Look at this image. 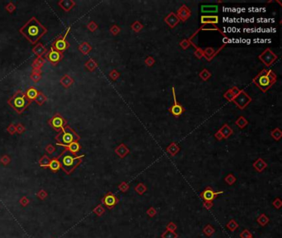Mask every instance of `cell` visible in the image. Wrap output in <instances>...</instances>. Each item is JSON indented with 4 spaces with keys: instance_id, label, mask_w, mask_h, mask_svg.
<instances>
[{
    "instance_id": "obj_23",
    "label": "cell",
    "mask_w": 282,
    "mask_h": 238,
    "mask_svg": "<svg viewBox=\"0 0 282 238\" xmlns=\"http://www.w3.org/2000/svg\"><path fill=\"white\" fill-rule=\"evenodd\" d=\"M203 232L206 236H211L213 235L214 232H215V230L213 228L212 226L210 225V224H207V225L205 226L203 229Z\"/></svg>"
},
{
    "instance_id": "obj_25",
    "label": "cell",
    "mask_w": 282,
    "mask_h": 238,
    "mask_svg": "<svg viewBox=\"0 0 282 238\" xmlns=\"http://www.w3.org/2000/svg\"><path fill=\"white\" fill-rule=\"evenodd\" d=\"M238 227H239V225L238 224V223L236 222L235 220L233 219L230 220L229 223H228V224H227V227H228L231 232H234L236 229L238 228Z\"/></svg>"
},
{
    "instance_id": "obj_34",
    "label": "cell",
    "mask_w": 282,
    "mask_h": 238,
    "mask_svg": "<svg viewBox=\"0 0 282 238\" xmlns=\"http://www.w3.org/2000/svg\"><path fill=\"white\" fill-rule=\"evenodd\" d=\"M47 195H48V194H47V192L45 191V190H43V189L40 190V191L37 194V196L40 199H41V200H44L45 198L47 197Z\"/></svg>"
},
{
    "instance_id": "obj_1",
    "label": "cell",
    "mask_w": 282,
    "mask_h": 238,
    "mask_svg": "<svg viewBox=\"0 0 282 238\" xmlns=\"http://www.w3.org/2000/svg\"><path fill=\"white\" fill-rule=\"evenodd\" d=\"M20 32L30 42L36 43L47 32V29L38 22L36 18H32L22 27V28L20 29Z\"/></svg>"
},
{
    "instance_id": "obj_16",
    "label": "cell",
    "mask_w": 282,
    "mask_h": 238,
    "mask_svg": "<svg viewBox=\"0 0 282 238\" xmlns=\"http://www.w3.org/2000/svg\"><path fill=\"white\" fill-rule=\"evenodd\" d=\"M33 50V52H34L35 54H37L39 57H41L42 55H44V54L46 53V51H47L46 48L43 47V45L42 44H38L37 47H35L34 48H33V50Z\"/></svg>"
},
{
    "instance_id": "obj_43",
    "label": "cell",
    "mask_w": 282,
    "mask_h": 238,
    "mask_svg": "<svg viewBox=\"0 0 282 238\" xmlns=\"http://www.w3.org/2000/svg\"><path fill=\"white\" fill-rule=\"evenodd\" d=\"M55 150H56L55 147H54L52 145L50 144L48 145L47 147H46V150H47V152H48V154H50V155H51V154L53 153L54 151H55Z\"/></svg>"
},
{
    "instance_id": "obj_19",
    "label": "cell",
    "mask_w": 282,
    "mask_h": 238,
    "mask_svg": "<svg viewBox=\"0 0 282 238\" xmlns=\"http://www.w3.org/2000/svg\"><path fill=\"white\" fill-rule=\"evenodd\" d=\"M67 147H68V150H69L70 152H72V153L75 155L76 152H78L79 150L80 146H79V144L77 141H74L71 144H70Z\"/></svg>"
},
{
    "instance_id": "obj_36",
    "label": "cell",
    "mask_w": 282,
    "mask_h": 238,
    "mask_svg": "<svg viewBox=\"0 0 282 238\" xmlns=\"http://www.w3.org/2000/svg\"><path fill=\"white\" fill-rule=\"evenodd\" d=\"M157 210L155 209L153 207H151L150 208H149V209L147 211V215L149 217H153L156 216V215H157Z\"/></svg>"
},
{
    "instance_id": "obj_12",
    "label": "cell",
    "mask_w": 282,
    "mask_h": 238,
    "mask_svg": "<svg viewBox=\"0 0 282 238\" xmlns=\"http://www.w3.org/2000/svg\"><path fill=\"white\" fill-rule=\"evenodd\" d=\"M59 5L63 9H65L66 11H69L75 6V3L73 1H70V0H64V1L60 2Z\"/></svg>"
},
{
    "instance_id": "obj_42",
    "label": "cell",
    "mask_w": 282,
    "mask_h": 238,
    "mask_svg": "<svg viewBox=\"0 0 282 238\" xmlns=\"http://www.w3.org/2000/svg\"><path fill=\"white\" fill-rule=\"evenodd\" d=\"M31 78L32 79V80H33L34 82H37L38 80L40 79V78H41V76H40V75H39V73L33 72V74L31 75Z\"/></svg>"
},
{
    "instance_id": "obj_41",
    "label": "cell",
    "mask_w": 282,
    "mask_h": 238,
    "mask_svg": "<svg viewBox=\"0 0 282 238\" xmlns=\"http://www.w3.org/2000/svg\"><path fill=\"white\" fill-rule=\"evenodd\" d=\"M213 202L212 201H204V207L206 208V209L209 210L211 207H213Z\"/></svg>"
},
{
    "instance_id": "obj_37",
    "label": "cell",
    "mask_w": 282,
    "mask_h": 238,
    "mask_svg": "<svg viewBox=\"0 0 282 238\" xmlns=\"http://www.w3.org/2000/svg\"><path fill=\"white\" fill-rule=\"evenodd\" d=\"M225 180L228 184H229V185H232V184L236 181V178H235V177H234L233 175H228L227 177H226Z\"/></svg>"
},
{
    "instance_id": "obj_38",
    "label": "cell",
    "mask_w": 282,
    "mask_h": 238,
    "mask_svg": "<svg viewBox=\"0 0 282 238\" xmlns=\"http://www.w3.org/2000/svg\"><path fill=\"white\" fill-rule=\"evenodd\" d=\"M273 206L276 207V208H277V209H280L282 206V203L281 201H280V198H276V199L274 200V202H273Z\"/></svg>"
},
{
    "instance_id": "obj_33",
    "label": "cell",
    "mask_w": 282,
    "mask_h": 238,
    "mask_svg": "<svg viewBox=\"0 0 282 238\" xmlns=\"http://www.w3.org/2000/svg\"><path fill=\"white\" fill-rule=\"evenodd\" d=\"M252 236V234L251 233V232L248 230V229H245L243 232H241V234H240V237L241 238H250Z\"/></svg>"
},
{
    "instance_id": "obj_27",
    "label": "cell",
    "mask_w": 282,
    "mask_h": 238,
    "mask_svg": "<svg viewBox=\"0 0 282 238\" xmlns=\"http://www.w3.org/2000/svg\"><path fill=\"white\" fill-rule=\"evenodd\" d=\"M135 191L137 192L138 194L142 195L145 192L147 191V187H146L145 185H143V184H139V185L135 188Z\"/></svg>"
},
{
    "instance_id": "obj_29",
    "label": "cell",
    "mask_w": 282,
    "mask_h": 238,
    "mask_svg": "<svg viewBox=\"0 0 282 238\" xmlns=\"http://www.w3.org/2000/svg\"><path fill=\"white\" fill-rule=\"evenodd\" d=\"M44 63V60L41 58V57H38L37 59L36 60V61L33 63V68L35 69H39Z\"/></svg>"
},
{
    "instance_id": "obj_17",
    "label": "cell",
    "mask_w": 282,
    "mask_h": 238,
    "mask_svg": "<svg viewBox=\"0 0 282 238\" xmlns=\"http://www.w3.org/2000/svg\"><path fill=\"white\" fill-rule=\"evenodd\" d=\"M269 221L270 220L269 218H268V217H267V215L264 214V213L261 214L260 216L258 217L257 219V223H259L261 226H262V227H265V226L267 225V223H269Z\"/></svg>"
},
{
    "instance_id": "obj_4",
    "label": "cell",
    "mask_w": 282,
    "mask_h": 238,
    "mask_svg": "<svg viewBox=\"0 0 282 238\" xmlns=\"http://www.w3.org/2000/svg\"><path fill=\"white\" fill-rule=\"evenodd\" d=\"M31 103L25 94L21 91L17 92L8 101V104L18 113H21Z\"/></svg>"
},
{
    "instance_id": "obj_32",
    "label": "cell",
    "mask_w": 282,
    "mask_h": 238,
    "mask_svg": "<svg viewBox=\"0 0 282 238\" xmlns=\"http://www.w3.org/2000/svg\"><path fill=\"white\" fill-rule=\"evenodd\" d=\"M176 229H177V226L176 223H174L173 222H170L167 225H166V230L167 231H170V232H175Z\"/></svg>"
},
{
    "instance_id": "obj_2",
    "label": "cell",
    "mask_w": 282,
    "mask_h": 238,
    "mask_svg": "<svg viewBox=\"0 0 282 238\" xmlns=\"http://www.w3.org/2000/svg\"><path fill=\"white\" fill-rule=\"evenodd\" d=\"M84 156H85L84 155H82L80 156H75L72 152H70L67 149L64 150V152L57 159L59 160L60 167L62 168L63 170L66 174L70 175L75 170V168L81 163L82 159L84 158Z\"/></svg>"
},
{
    "instance_id": "obj_44",
    "label": "cell",
    "mask_w": 282,
    "mask_h": 238,
    "mask_svg": "<svg viewBox=\"0 0 282 238\" xmlns=\"http://www.w3.org/2000/svg\"><path fill=\"white\" fill-rule=\"evenodd\" d=\"M8 132H9L11 134H13L14 132H15V127L12 124V125H10V127L9 128H8Z\"/></svg>"
},
{
    "instance_id": "obj_15",
    "label": "cell",
    "mask_w": 282,
    "mask_h": 238,
    "mask_svg": "<svg viewBox=\"0 0 282 238\" xmlns=\"http://www.w3.org/2000/svg\"><path fill=\"white\" fill-rule=\"evenodd\" d=\"M38 94H39V92L36 88H30L27 91V95L26 96L28 97L29 100H35V98H37Z\"/></svg>"
},
{
    "instance_id": "obj_20",
    "label": "cell",
    "mask_w": 282,
    "mask_h": 238,
    "mask_svg": "<svg viewBox=\"0 0 282 238\" xmlns=\"http://www.w3.org/2000/svg\"><path fill=\"white\" fill-rule=\"evenodd\" d=\"M267 167V164L264 162L263 160H261V159H259V160H257V162H255L254 163V168L255 169H257L259 172L261 171H262L265 168Z\"/></svg>"
},
{
    "instance_id": "obj_45",
    "label": "cell",
    "mask_w": 282,
    "mask_h": 238,
    "mask_svg": "<svg viewBox=\"0 0 282 238\" xmlns=\"http://www.w3.org/2000/svg\"><path fill=\"white\" fill-rule=\"evenodd\" d=\"M250 238H253V237H252V236H251V237H250Z\"/></svg>"
},
{
    "instance_id": "obj_6",
    "label": "cell",
    "mask_w": 282,
    "mask_h": 238,
    "mask_svg": "<svg viewBox=\"0 0 282 238\" xmlns=\"http://www.w3.org/2000/svg\"><path fill=\"white\" fill-rule=\"evenodd\" d=\"M49 123L54 129H56L57 131H59V130H61L66 127L67 121L66 119L63 118L61 116H60L59 114H57L56 116L50 119L49 121Z\"/></svg>"
},
{
    "instance_id": "obj_21",
    "label": "cell",
    "mask_w": 282,
    "mask_h": 238,
    "mask_svg": "<svg viewBox=\"0 0 282 238\" xmlns=\"http://www.w3.org/2000/svg\"><path fill=\"white\" fill-rule=\"evenodd\" d=\"M50 160H50V158L47 156V155H45L39 160V165H40V166H42V167H49Z\"/></svg>"
},
{
    "instance_id": "obj_7",
    "label": "cell",
    "mask_w": 282,
    "mask_h": 238,
    "mask_svg": "<svg viewBox=\"0 0 282 238\" xmlns=\"http://www.w3.org/2000/svg\"><path fill=\"white\" fill-rule=\"evenodd\" d=\"M66 35H67V32H66ZM66 36H65L64 37H60L57 39V40L55 41V42H53L51 48H53L55 50H58L60 52H61L63 50H66V49L69 47L70 44L69 42L66 40Z\"/></svg>"
},
{
    "instance_id": "obj_3",
    "label": "cell",
    "mask_w": 282,
    "mask_h": 238,
    "mask_svg": "<svg viewBox=\"0 0 282 238\" xmlns=\"http://www.w3.org/2000/svg\"><path fill=\"white\" fill-rule=\"evenodd\" d=\"M56 140L59 145H61L63 146H68L70 144H71L74 141H79V137L73 131L72 129L66 126L64 128L61 129L60 132H59L57 135Z\"/></svg>"
},
{
    "instance_id": "obj_39",
    "label": "cell",
    "mask_w": 282,
    "mask_h": 238,
    "mask_svg": "<svg viewBox=\"0 0 282 238\" xmlns=\"http://www.w3.org/2000/svg\"><path fill=\"white\" fill-rule=\"evenodd\" d=\"M20 204H21L22 207H26V206H28L29 204V199L26 196H23L21 198V200H20Z\"/></svg>"
},
{
    "instance_id": "obj_28",
    "label": "cell",
    "mask_w": 282,
    "mask_h": 238,
    "mask_svg": "<svg viewBox=\"0 0 282 238\" xmlns=\"http://www.w3.org/2000/svg\"><path fill=\"white\" fill-rule=\"evenodd\" d=\"M73 83V79L71 78H70L69 76H64L61 79V84H62L65 87H69V85H70Z\"/></svg>"
},
{
    "instance_id": "obj_35",
    "label": "cell",
    "mask_w": 282,
    "mask_h": 238,
    "mask_svg": "<svg viewBox=\"0 0 282 238\" xmlns=\"http://www.w3.org/2000/svg\"><path fill=\"white\" fill-rule=\"evenodd\" d=\"M128 188H129L128 185L127 183H125V182H122V183H121L120 185L118 186L119 189H120L122 192H123V193L127 192V190L128 189Z\"/></svg>"
},
{
    "instance_id": "obj_13",
    "label": "cell",
    "mask_w": 282,
    "mask_h": 238,
    "mask_svg": "<svg viewBox=\"0 0 282 238\" xmlns=\"http://www.w3.org/2000/svg\"><path fill=\"white\" fill-rule=\"evenodd\" d=\"M201 22L202 23H218L219 22V18L217 16H203L201 18Z\"/></svg>"
},
{
    "instance_id": "obj_11",
    "label": "cell",
    "mask_w": 282,
    "mask_h": 238,
    "mask_svg": "<svg viewBox=\"0 0 282 238\" xmlns=\"http://www.w3.org/2000/svg\"><path fill=\"white\" fill-rule=\"evenodd\" d=\"M173 96H174L175 104H174L172 108H170V111H171V113H172L175 116H179V115H180V114L183 113V108H182V107L180 106V104H177V102H176V94H175V92H174V88H173Z\"/></svg>"
},
{
    "instance_id": "obj_24",
    "label": "cell",
    "mask_w": 282,
    "mask_h": 238,
    "mask_svg": "<svg viewBox=\"0 0 282 238\" xmlns=\"http://www.w3.org/2000/svg\"><path fill=\"white\" fill-rule=\"evenodd\" d=\"M161 238H178V234L175 232H170V231L166 230V232H164L161 234Z\"/></svg>"
},
{
    "instance_id": "obj_22",
    "label": "cell",
    "mask_w": 282,
    "mask_h": 238,
    "mask_svg": "<svg viewBox=\"0 0 282 238\" xmlns=\"http://www.w3.org/2000/svg\"><path fill=\"white\" fill-rule=\"evenodd\" d=\"M116 153L119 156L122 158V157H124L128 153V150L124 146V145H121L118 148L116 149Z\"/></svg>"
},
{
    "instance_id": "obj_9",
    "label": "cell",
    "mask_w": 282,
    "mask_h": 238,
    "mask_svg": "<svg viewBox=\"0 0 282 238\" xmlns=\"http://www.w3.org/2000/svg\"><path fill=\"white\" fill-rule=\"evenodd\" d=\"M47 59L51 62L52 64H57L59 61H60L63 58V55L61 52H60L58 50H55L53 48H51L50 50L47 54Z\"/></svg>"
},
{
    "instance_id": "obj_18",
    "label": "cell",
    "mask_w": 282,
    "mask_h": 238,
    "mask_svg": "<svg viewBox=\"0 0 282 238\" xmlns=\"http://www.w3.org/2000/svg\"><path fill=\"white\" fill-rule=\"evenodd\" d=\"M49 167H50V169H51L52 171H54V172L57 171V170L60 168V162H59V160H58V159H57V158H55V159H53V160H50V165H49Z\"/></svg>"
},
{
    "instance_id": "obj_26",
    "label": "cell",
    "mask_w": 282,
    "mask_h": 238,
    "mask_svg": "<svg viewBox=\"0 0 282 238\" xmlns=\"http://www.w3.org/2000/svg\"><path fill=\"white\" fill-rule=\"evenodd\" d=\"M93 212H94V213H95L97 216L100 217L104 214V212H105V209H104V207H103L101 204H99L97 207H95L94 209H93Z\"/></svg>"
},
{
    "instance_id": "obj_14",
    "label": "cell",
    "mask_w": 282,
    "mask_h": 238,
    "mask_svg": "<svg viewBox=\"0 0 282 238\" xmlns=\"http://www.w3.org/2000/svg\"><path fill=\"white\" fill-rule=\"evenodd\" d=\"M202 13H217L218 12V6L216 5H204L201 7Z\"/></svg>"
},
{
    "instance_id": "obj_5",
    "label": "cell",
    "mask_w": 282,
    "mask_h": 238,
    "mask_svg": "<svg viewBox=\"0 0 282 238\" xmlns=\"http://www.w3.org/2000/svg\"><path fill=\"white\" fill-rule=\"evenodd\" d=\"M118 203V198L112 193H107L103 198H102V204L105 205L109 209H113V207L116 206Z\"/></svg>"
},
{
    "instance_id": "obj_40",
    "label": "cell",
    "mask_w": 282,
    "mask_h": 238,
    "mask_svg": "<svg viewBox=\"0 0 282 238\" xmlns=\"http://www.w3.org/2000/svg\"><path fill=\"white\" fill-rule=\"evenodd\" d=\"M0 161H1V163L3 164L4 166H6V165H8V164L10 162L9 156H3L1 158Z\"/></svg>"
},
{
    "instance_id": "obj_10",
    "label": "cell",
    "mask_w": 282,
    "mask_h": 238,
    "mask_svg": "<svg viewBox=\"0 0 282 238\" xmlns=\"http://www.w3.org/2000/svg\"><path fill=\"white\" fill-rule=\"evenodd\" d=\"M256 81H257V85L263 89H266L268 87H270V85H271V79L267 75H259Z\"/></svg>"
},
{
    "instance_id": "obj_8",
    "label": "cell",
    "mask_w": 282,
    "mask_h": 238,
    "mask_svg": "<svg viewBox=\"0 0 282 238\" xmlns=\"http://www.w3.org/2000/svg\"><path fill=\"white\" fill-rule=\"evenodd\" d=\"M221 194H223V191L214 192L213 190V188H210V187H207L204 189V192L200 194V197L204 201H213L216 198L217 195Z\"/></svg>"
},
{
    "instance_id": "obj_31",
    "label": "cell",
    "mask_w": 282,
    "mask_h": 238,
    "mask_svg": "<svg viewBox=\"0 0 282 238\" xmlns=\"http://www.w3.org/2000/svg\"><path fill=\"white\" fill-rule=\"evenodd\" d=\"M167 151H168L170 155L174 156V155H176V154L179 151V148L176 146V145L172 144L169 148H168V149H167Z\"/></svg>"
},
{
    "instance_id": "obj_30",
    "label": "cell",
    "mask_w": 282,
    "mask_h": 238,
    "mask_svg": "<svg viewBox=\"0 0 282 238\" xmlns=\"http://www.w3.org/2000/svg\"><path fill=\"white\" fill-rule=\"evenodd\" d=\"M35 101H36L37 104H42L45 101H46V97H45L43 94H41V93L39 92V94H38V95L37 96V98H35Z\"/></svg>"
}]
</instances>
